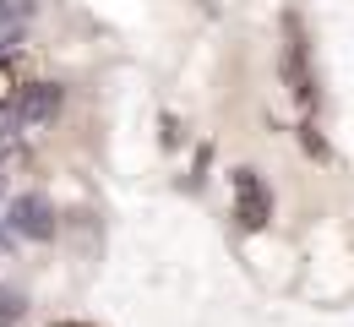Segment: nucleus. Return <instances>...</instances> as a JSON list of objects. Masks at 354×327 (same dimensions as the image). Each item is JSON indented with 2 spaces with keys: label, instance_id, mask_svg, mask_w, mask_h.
<instances>
[{
  "label": "nucleus",
  "instance_id": "1",
  "mask_svg": "<svg viewBox=\"0 0 354 327\" xmlns=\"http://www.w3.org/2000/svg\"><path fill=\"white\" fill-rule=\"evenodd\" d=\"M229 191H234V218H240L245 230H262L267 218H272V196H267L257 169H234V175H229Z\"/></svg>",
  "mask_w": 354,
  "mask_h": 327
},
{
  "label": "nucleus",
  "instance_id": "2",
  "mask_svg": "<svg viewBox=\"0 0 354 327\" xmlns=\"http://www.w3.org/2000/svg\"><path fill=\"white\" fill-rule=\"evenodd\" d=\"M28 88H33V66H28L22 55H0V109L22 104Z\"/></svg>",
  "mask_w": 354,
  "mask_h": 327
}]
</instances>
